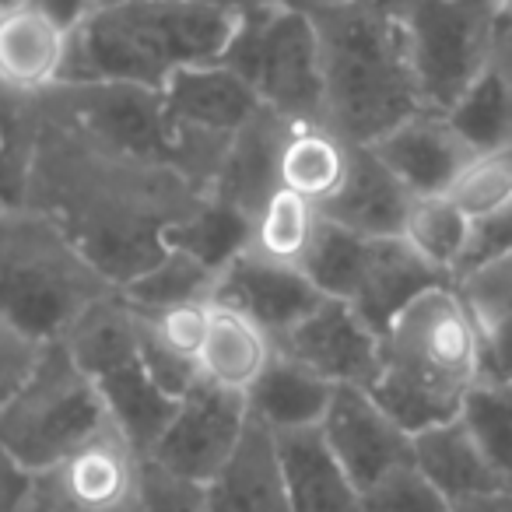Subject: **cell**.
Listing matches in <instances>:
<instances>
[{
	"label": "cell",
	"instance_id": "cell-28",
	"mask_svg": "<svg viewBox=\"0 0 512 512\" xmlns=\"http://www.w3.org/2000/svg\"><path fill=\"white\" fill-rule=\"evenodd\" d=\"M165 246L183 249L197 264L218 278L235 256L249 246V218H242L235 207L221 204L214 197H204L190 214L176 218L162 232Z\"/></svg>",
	"mask_w": 512,
	"mask_h": 512
},
{
	"label": "cell",
	"instance_id": "cell-30",
	"mask_svg": "<svg viewBox=\"0 0 512 512\" xmlns=\"http://www.w3.org/2000/svg\"><path fill=\"white\" fill-rule=\"evenodd\" d=\"M320 225V211L313 200L299 197V193L278 190L267 197V204L256 211L249 221V253L264 256V260H278V264L302 267L309 253V242Z\"/></svg>",
	"mask_w": 512,
	"mask_h": 512
},
{
	"label": "cell",
	"instance_id": "cell-4",
	"mask_svg": "<svg viewBox=\"0 0 512 512\" xmlns=\"http://www.w3.org/2000/svg\"><path fill=\"white\" fill-rule=\"evenodd\" d=\"M484 376L481 330L453 281L411 299L383 330V365L369 393L404 432L456 418Z\"/></svg>",
	"mask_w": 512,
	"mask_h": 512
},
{
	"label": "cell",
	"instance_id": "cell-36",
	"mask_svg": "<svg viewBox=\"0 0 512 512\" xmlns=\"http://www.w3.org/2000/svg\"><path fill=\"white\" fill-rule=\"evenodd\" d=\"M446 193L470 221L505 207L512 200V148L470 155Z\"/></svg>",
	"mask_w": 512,
	"mask_h": 512
},
{
	"label": "cell",
	"instance_id": "cell-1",
	"mask_svg": "<svg viewBox=\"0 0 512 512\" xmlns=\"http://www.w3.org/2000/svg\"><path fill=\"white\" fill-rule=\"evenodd\" d=\"M25 207L46 214L120 288L165 253L162 232L193 211V183L176 169L116 155L39 106Z\"/></svg>",
	"mask_w": 512,
	"mask_h": 512
},
{
	"label": "cell",
	"instance_id": "cell-16",
	"mask_svg": "<svg viewBox=\"0 0 512 512\" xmlns=\"http://www.w3.org/2000/svg\"><path fill=\"white\" fill-rule=\"evenodd\" d=\"M369 148L414 197L446 193L456 172L474 155L453 130V123L446 120V113H435V109H421V113L407 116L404 123L376 137Z\"/></svg>",
	"mask_w": 512,
	"mask_h": 512
},
{
	"label": "cell",
	"instance_id": "cell-10",
	"mask_svg": "<svg viewBox=\"0 0 512 512\" xmlns=\"http://www.w3.org/2000/svg\"><path fill=\"white\" fill-rule=\"evenodd\" d=\"M25 512H144L141 456L106 421L64 460L32 474Z\"/></svg>",
	"mask_w": 512,
	"mask_h": 512
},
{
	"label": "cell",
	"instance_id": "cell-22",
	"mask_svg": "<svg viewBox=\"0 0 512 512\" xmlns=\"http://www.w3.org/2000/svg\"><path fill=\"white\" fill-rule=\"evenodd\" d=\"M446 281V274L428 267L400 235H379V239H372L369 264H365L358 292L351 295V306L383 337V330L407 302L418 299L428 288L446 285Z\"/></svg>",
	"mask_w": 512,
	"mask_h": 512
},
{
	"label": "cell",
	"instance_id": "cell-40",
	"mask_svg": "<svg viewBox=\"0 0 512 512\" xmlns=\"http://www.w3.org/2000/svg\"><path fill=\"white\" fill-rule=\"evenodd\" d=\"M32 474L15 463V456L0 446V512H25Z\"/></svg>",
	"mask_w": 512,
	"mask_h": 512
},
{
	"label": "cell",
	"instance_id": "cell-24",
	"mask_svg": "<svg viewBox=\"0 0 512 512\" xmlns=\"http://www.w3.org/2000/svg\"><path fill=\"white\" fill-rule=\"evenodd\" d=\"M330 397H334V383L316 376L313 369L299 365L295 358L274 351L267 369L246 390V407L249 418L264 421L271 432H285V428L320 425L330 407Z\"/></svg>",
	"mask_w": 512,
	"mask_h": 512
},
{
	"label": "cell",
	"instance_id": "cell-31",
	"mask_svg": "<svg viewBox=\"0 0 512 512\" xmlns=\"http://www.w3.org/2000/svg\"><path fill=\"white\" fill-rule=\"evenodd\" d=\"M446 120L470 151L512 148V85L488 64V71L446 109Z\"/></svg>",
	"mask_w": 512,
	"mask_h": 512
},
{
	"label": "cell",
	"instance_id": "cell-26",
	"mask_svg": "<svg viewBox=\"0 0 512 512\" xmlns=\"http://www.w3.org/2000/svg\"><path fill=\"white\" fill-rule=\"evenodd\" d=\"M351 144L341 141L327 123H292L281 148L278 179L285 190L313 200L316 207L341 186L348 172Z\"/></svg>",
	"mask_w": 512,
	"mask_h": 512
},
{
	"label": "cell",
	"instance_id": "cell-3",
	"mask_svg": "<svg viewBox=\"0 0 512 512\" xmlns=\"http://www.w3.org/2000/svg\"><path fill=\"white\" fill-rule=\"evenodd\" d=\"M235 18L239 11L204 0H106L67 39L60 81H127L162 92L183 67L218 64Z\"/></svg>",
	"mask_w": 512,
	"mask_h": 512
},
{
	"label": "cell",
	"instance_id": "cell-14",
	"mask_svg": "<svg viewBox=\"0 0 512 512\" xmlns=\"http://www.w3.org/2000/svg\"><path fill=\"white\" fill-rule=\"evenodd\" d=\"M211 299L246 313L249 320H256L271 334V341H278L327 295L306 278L302 267L264 260V256L242 249L214 278Z\"/></svg>",
	"mask_w": 512,
	"mask_h": 512
},
{
	"label": "cell",
	"instance_id": "cell-42",
	"mask_svg": "<svg viewBox=\"0 0 512 512\" xmlns=\"http://www.w3.org/2000/svg\"><path fill=\"white\" fill-rule=\"evenodd\" d=\"M453 512H512V491H488V495L460 498Z\"/></svg>",
	"mask_w": 512,
	"mask_h": 512
},
{
	"label": "cell",
	"instance_id": "cell-33",
	"mask_svg": "<svg viewBox=\"0 0 512 512\" xmlns=\"http://www.w3.org/2000/svg\"><path fill=\"white\" fill-rule=\"evenodd\" d=\"M369 249H372V235H358L351 228L320 218L313 242H309V253L302 260V271H306V278L327 299L351 302V295L362 285Z\"/></svg>",
	"mask_w": 512,
	"mask_h": 512
},
{
	"label": "cell",
	"instance_id": "cell-29",
	"mask_svg": "<svg viewBox=\"0 0 512 512\" xmlns=\"http://www.w3.org/2000/svg\"><path fill=\"white\" fill-rule=\"evenodd\" d=\"M470 225H474V221L453 204L449 193H425V197H411V207H407V214H404V228H400V239H404L428 267H435V271L453 281L456 267H460L463 253H467Z\"/></svg>",
	"mask_w": 512,
	"mask_h": 512
},
{
	"label": "cell",
	"instance_id": "cell-45",
	"mask_svg": "<svg viewBox=\"0 0 512 512\" xmlns=\"http://www.w3.org/2000/svg\"><path fill=\"white\" fill-rule=\"evenodd\" d=\"M8 207H18V204H8V200H0V218L8 214Z\"/></svg>",
	"mask_w": 512,
	"mask_h": 512
},
{
	"label": "cell",
	"instance_id": "cell-37",
	"mask_svg": "<svg viewBox=\"0 0 512 512\" xmlns=\"http://www.w3.org/2000/svg\"><path fill=\"white\" fill-rule=\"evenodd\" d=\"M362 512H453V502L411 460L362 491Z\"/></svg>",
	"mask_w": 512,
	"mask_h": 512
},
{
	"label": "cell",
	"instance_id": "cell-41",
	"mask_svg": "<svg viewBox=\"0 0 512 512\" xmlns=\"http://www.w3.org/2000/svg\"><path fill=\"white\" fill-rule=\"evenodd\" d=\"M25 4L36 8V11H43V15L50 18V22H57L67 36H71V32L78 29V25L85 22L95 8V0H25Z\"/></svg>",
	"mask_w": 512,
	"mask_h": 512
},
{
	"label": "cell",
	"instance_id": "cell-5",
	"mask_svg": "<svg viewBox=\"0 0 512 512\" xmlns=\"http://www.w3.org/2000/svg\"><path fill=\"white\" fill-rule=\"evenodd\" d=\"M113 292L78 246L36 207L0 218V316L39 344L60 341L74 320Z\"/></svg>",
	"mask_w": 512,
	"mask_h": 512
},
{
	"label": "cell",
	"instance_id": "cell-23",
	"mask_svg": "<svg viewBox=\"0 0 512 512\" xmlns=\"http://www.w3.org/2000/svg\"><path fill=\"white\" fill-rule=\"evenodd\" d=\"M414 442V467L449 498L488 495V491H509L502 484V477L495 474V467L488 463V456L481 453V446L474 442V435L467 432V425L460 421V414L442 425L421 428L411 435Z\"/></svg>",
	"mask_w": 512,
	"mask_h": 512
},
{
	"label": "cell",
	"instance_id": "cell-9",
	"mask_svg": "<svg viewBox=\"0 0 512 512\" xmlns=\"http://www.w3.org/2000/svg\"><path fill=\"white\" fill-rule=\"evenodd\" d=\"M39 106L116 155L165 165L183 176L158 88L127 81H60L39 95Z\"/></svg>",
	"mask_w": 512,
	"mask_h": 512
},
{
	"label": "cell",
	"instance_id": "cell-47",
	"mask_svg": "<svg viewBox=\"0 0 512 512\" xmlns=\"http://www.w3.org/2000/svg\"><path fill=\"white\" fill-rule=\"evenodd\" d=\"M95 4H102V0H95Z\"/></svg>",
	"mask_w": 512,
	"mask_h": 512
},
{
	"label": "cell",
	"instance_id": "cell-2",
	"mask_svg": "<svg viewBox=\"0 0 512 512\" xmlns=\"http://www.w3.org/2000/svg\"><path fill=\"white\" fill-rule=\"evenodd\" d=\"M320 36L323 123L348 144H372L421 113L407 60L400 0H313Z\"/></svg>",
	"mask_w": 512,
	"mask_h": 512
},
{
	"label": "cell",
	"instance_id": "cell-38",
	"mask_svg": "<svg viewBox=\"0 0 512 512\" xmlns=\"http://www.w3.org/2000/svg\"><path fill=\"white\" fill-rule=\"evenodd\" d=\"M509 256H512V200L505 207H498V211L484 214V218H474L467 253H463L460 267H456L453 281L484 271L491 264H502Z\"/></svg>",
	"mask_w": 512,
	"mask_h": 512
},
{
	"label": "cell",
	"instance_id": "cell-15",
	"mask_svg": "<svg viewBox=\"0 0 512 512\" xmlns=\"http://www.w3.org/2000/svg\"><path fill=\"white\" fill-rule=\"evenodd\" d=\"M292 130V120L274 109L260 106L232 137H228L221 162L207 186V197L235 207L242 218L253 221L256 211L267 204L274 190L281 186L278 162L285 137Z\"/></svg>",
	"mask_w": 512,
	"mask_h": 512
},
{
	"label": "cell",
	"instance_id": "cell-20",
	"mask_svg": "<svg viewBox=\"0 0 512 512\" xmlns=\"http://www.w3.org/2000/svg\"><path fill=\"white\" fill-rule=\"evenodd\" d=\"M67 32L43 11L15 0L0 8V85L25 95H43L64 74Z\"/></svg>",
	"mask_w": 512,
	"mask_h": 512
},
{
	"label": "cell",
	"instance_id": "cell-43",
	"mask_svg": "<svg viewBox=\"0 0 512 512\" xmlns=\"http://www.w3.org/2000/svg\"><path fill=\"white\" fill-rule=\"evenodd\" d=\"M491 67L512 85V22H505L502 32H498L495 50H491Z\"/></svg>",
	"mask_w": 512,
	"mask_h": 512
},
{
	"label": "cell",
	"instance_id": "cell-18",
	"mask_svg": "<svg viewBox=\"0 0 512 512\" xmlns=\"http://www.w3.org/2000/svg\"><path fill=\"white\" fill-rule=\"evenodd\" d=\"M207 512H292L274 432L249 418L235 453L204 484Z\"/></svg>",
	"mask_w": 512,
	"mask_h": 512
},
{
	"label": "cell",
	"instance_id": "cell-27",
	"mask_svg": "<svg viewBox=\"0 0 512 512\" xmlns=\"http://www.w3.org/2000/svg\"><path fill=\"white\" fill-rule=\"evenodd\" d=\"M481 330L484 376L512 383V256L453 281Z\"/></svg>",
	"mask_w": 512,
	"mask_h": 512
},
{
	"label": "cell",
	"instance_id": "cell-39",
	"mask_svg": "<svg viewBox=\"0 0 512 512\" xmlns=\"http://www.w3.org/2000/svg\"><path fill=\"white\" fill-rule=\"evenodd\" d=\"M39 351H43V344L36 337L22 334L15 323H8L0 316V404L25 383Z\"/></svg>",
	"mask_w": 512,
	"mask_h": 512
},
{
	"label": "cell",
	"instance_id": "cell-8",
	"mask_svg": "<svg viewBox=\"0 0 512 512\" xmlns=\"http://www.w3.org/2000/svg\"><path fill=\"white\" fill-rule=\"evenodd\" d=\"M502 0H400L407 60L421 106L446 113L491 64Z\"/></svg>",
	"mask_w": 512,
	"mask_h": 512
},
{
	"label": "cell",
	"instance_id": "cell-17",
	"mask_svg": "<svg viewBox=\"0 0 512 512\" xmlns=\"http://www.w3.org/2000/svg\"><path fill=\"white\" fill-rule=\"evenodd\" d=\"M411 197L414 193L379 162L369 144H351L348 172H344L341 186L316 211L334 225L379 239V235H400Z\"/></svg>",
	"mask_w": 512,
	"mask_h": 512
},
{
	"label": "cell",
	"instance_id": "cell-12",
	"mask_svg": "<svg viewBox=\"0 0 512 512\" xmlns=\"http://www.w3.org/2000/svg\"><path fill=\"white\" fill-rule=\"evenodd\" d=\"M274 348L334 386L369 390L383 365L379 330L344 299H320L288 334L274 341Z\"/></svg>",
	"mask_w": 512,
	"mask_h": 512
},
{
	"label": "cell",
	"instance_id": "cell-32",
	"mask_svg": "<svg viewBox=\"0 0 512 512\" xmlns=\"http://www.w3.org/2000/svg\"><path fill=\"white\" fill-rule=\"evenodd\" d=\"M116 292L127 299V306L141 309V313H155V309L183 306V302H207L214 292V274L204 264H197L183 249L165 246L148 271L130 278Z\"/></svg>",
	"mask_w": 512,
	"mask_h": 512
},
{
	"label": "cell",
	"instance_id": "cell-35",
	"mask_svg": "<svg viewBox=\"0 0 512 512\" xmlns=\"http://www.w3.org/2000/svg\"><path fill=\"white\" fill-rule=\"evenodd\" d=\"M39 137V95L0 85V200L25 204Z\"/></svg>",
	"mask_w": 512,
	"mask_h": 512
},
{
	"label": "cell",
	"instance_id": "cell-34",
	"mask_svg": "<svg viewBox=\"0 0 512 512\" xmlns=\"http://www.w3.org/2000/svg\"><path fill=\"white\" fill-rule=\"evenodd\" d=\"M460 421L474 435L481 453L488 456L495 474L502 477V484L512 491V383L509 379H491V376L477 379L467 397H463Z\"/></svg>",
	"mask_w": 512,
	"mask_h": 512
},
{
	"label": "cell",
	"instance_id": "cell-46",
	"mask_svg": "<svg viewBox=\"0 0 512 512\" xmlns=\"http://www.w3.org/2000/svg\"><path fill=\"white\" fill-rule=\"evenodd\" d=\"M8 4H15V0H0V8H8Z\"/></svg>",
	"mask_w": 512,
	"mask_h": 512
},
{
	"label": "cell",
	"instance_id": "cell-13",
	"mask_svg": "<svg viewBox=\"0 0 512 512\" xmlns=\"http://www.w3.org/2000/svg\"><path fill=\"white\" fill-rule=\"evenodd\" d=\"M320 432L358 491H369L393 467L414 460L411 432H404L365 386H334Z\"/></svg>",
	"mask_w": 512,
	"mask_h": 512
},
{
	"label": "cell",
	"instance_id": "cell-6",
	"mask_svg": "<svg viewBox=\"0 0 512 512\" xmlns=\"http://www.w3.org/2000/svg\"><path fill=\"white\" fill-rule=\"evenodd\" d=\"M109 421L102 393L60 341L43 344L25 383L0 404V446L29 474L53 467Z\"/></svg>",
	"mask_w": 512,
	"mask_h": 512
},
{
	"label": "cell",
	"instance_id": "cell-25",
	"mask_svg": "<svg viewBox=\"0 0 512 512\" xmlns=\"http://www.w3.org/2000/svg\"><path fill=\"white\" fill-rule=\"evenodd\" d=\"M95 386H99L102 404H106V414L116 425V432H120L144 460V456L155 449L158 435L165 432V425H169L179 400H172L169 393L158 390L155 379L144 369L141 355L116 365V369L102 372V376L95 379Z\"/></svg>",
	"mask_w": 512,
	"mask_h": 512
},
{
	"label": "cell",
	"instance_id": "cell-44",
	"mask_svg": "<svg viewBox=\"0 0 512 512\" xmlns=\"http://www.w3.org/2000/svg\"><path fill=\"white\" fill-rule=\"evenodd\" d=\"M102 4H106V0H102ZM204 4H221V8L246 11V8H260V4H299V8H309L313 0H204Z\"/></svg>",
	"mask_w": 512,
	"mask_h": 512
},
{
	"label": "cell",
	"instance_id": "cell-19",
	"mask_svg": "<svg viewBox=\"0 0 512 512\" xmlns=\"http://www.w3.org/2000/svg\"><path fill=\"white\" fill-rule=\"evenodd\" d=\"M292 512H362V491L327 446L320 425L274 432Z\"/></svg>",
	"mask_w": 512,
	"mask_h": 512
},
{
	"label": "cell",
	"instance_id": "cell-21",
	"mask_svg": "<svg viewBox=\"0 0 512 512\" xmlns=\"http://www.w3.org/2000/svg\"><path fill=\"white\" fill-rule=\"evenodd\" d=\"M274 351L278 348L260 323L249 320L239 309L225 306V302L207 299V327L197 351L200 379L246 397V390L267 369Z\"/></svg>",
	"mask_w": 512,
	"mask_h": 512
},
{
	"label": "cell",
	"instance_id": "cell-11",
	"mask_svg": "<svg viewBox=\"0 0 512 512\" xmlns=\"http://www.w3.org/2000/svg\"><path fill=\"white\" fill-rule=\"evenodd\" d=\"M246 421L249 407L242 393L197 379L179 397L169 425L144 460L193 484H207L235 453L242 432H246Z\"/></svg>",
	"mask_w": 512,
	"mask_h": 512
},
{
	"label": "cell",
	"instance_id": "cell-7",
	"mask_svg": "<svg viewBox=\"0 0 512 512\" xmlns=\"http://www.w3.org/2000/svg\"><path fill=\"white\" fill-rule=\"evenodd\" d=\"M221 64L232 67L267 109L292 123H323L320 36L299 4H260L235 18Z\"/></svg>",
	"mask_w": 512,
	"mask_h": 512
}]
</instances>
